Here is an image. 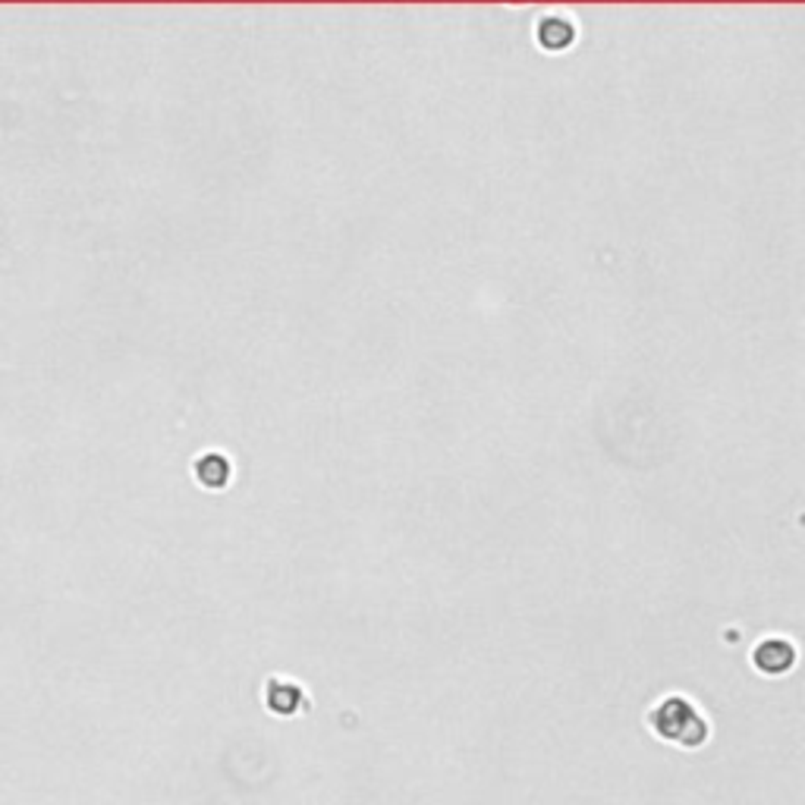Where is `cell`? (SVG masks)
<instances>
[{"mask_svg":"<svg viewBox=\"0 0 805 805\" xmlns=\"http://www.w3.org/2000/svg\"><path fill=\"white\" fill-rule=\"evenodd\" d=\"M649 730L657 740L680 749H702L712 740V724L687 695H664L649 712Z\"/></svg>","mask_w":805,"mask_h":805,"instance_id":"cell-1","label":"cell"},{"mask_svg":"<svg viewBox=\"0 0 805 805\" xmlns=\"http://www.w3.org/2000/svg\"><path fill=\"white\" fill-rule=\"evenodd\" d=\"M752 664L765 677H783V674H790L796 667V645L787 642V639H765V642L755 645Z\"/></svg>","mask_w":805,"mask_h":805,"instance_id":"cell-2","label":"cell"},{"mask_svg":"<svg viewBox=\"0 0 805 805\" xmlns=\"http://www.w3.org/2000/svg\"><path fill=\"white\" fill-rule=\"evenodd\" d=\"M196 476L205 488H224L230 481V463L221 456V453H205L199 463H196Z\"/></svg>","mask_w":805,"mask_h":805,"instance_id":"cell-3","label":"cell"},{"mask_svg":"<svg viewBox=\"0 0 805 805\" xmlns=\"http://www.w3.org/2000/svg\"><path fill=\"white\" fill-rule=\"evenodd\" d=\"M299 702H302V692L293 683H287V680H271L268 687V705L274 712H280V715H293L299 708Z\"/></svg>","mask_w":805,"mask_h":805,"instance_id":"cell-4","label":"cell"},{"mask_svg":"<svg viewBox=\"0 0 805 805\" xmlns=\"http://www.w3.org/2000/svg\"><path fill=\"white\" fill-rule=\"evenodd\" d=\"M538 41L551 51H561L573 41V26L567 20H544V23H538Z\"/></svg>","mask_w":805,"mask_h":805,"instance_id":"cell-5","label":"cell"}]
</instances>
